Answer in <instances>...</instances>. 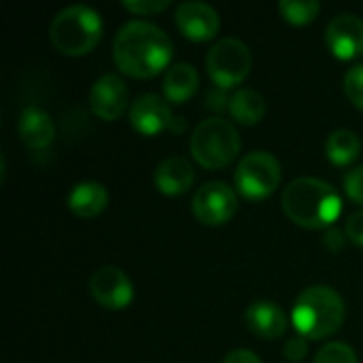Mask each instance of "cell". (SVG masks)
Wrapping results in <instances>:
<instances>
[{
  "label": "cell",
  "mask_w": 363,
  "mask_h": 363,
  "mask_svg": "<svg viewBox=\"0 0 363 363\" xmlns=\"http://www.w3.org/2000/svg\"><path fill=\"white\" fill-rule=\"evenodd\" d=\"M253 66V55L249 47L234 38H219L206 53V72L219 89H232L240 85Z\"/></svg>",
  "instance_id": "6"
},
{
  "label": "cell",
  "mask_w": 363,
  "mask_h": 363,
  "mask_svg": "<svg viewBox=\"0 0 363 363\" xmlns=\"http://www.w3.org/2000/svg\"><path fill=\"white\" fill-rule=\"evenodd\" d=\"M347 234H342L340 230H336V228H330V230H325V234H323V247L328 249V251H332V253H338V251H342L345 247H347Z\"/></svg>",
  "instance_id": "28"
},
{
  "label": "cell",
  "mask_w": 363,
  "mask_h": 363,
  "mask_svg": "<svg viewBox=\"0 0 363 363\" xmlns=\"http://www.w3.org/2000/svg\"><path fill=\"white\" fill-rule=\"evenodd\" d=\"M245 321L251 334H255L262 340H279L285 336L289 328L287 313L277 302L268 300L253 302L245 313Z\"/></svg>",
  "instance_id": "14"
},
{
  "label": "cell",
  "mask_w": 363,
  "mask_h": 363,
  "mask_svg": "<svg viewBox=\"0 0 363 363\" xmlns=\"http://www.w3.org/2000/svg\"><path fill=\"white\" fill-rule=\"evenodd\" d=\"M345 91L349 96V100L363 111V62L355 64L353 68L347 70L345 74Z\"/></svg>",
  "instance_id": "23"
},
{
  "label": "cell",
  "mask_w": 363,
  "mask_h": 363,
  "mask_svg": "<svg viewBox=\"0 0 363 363\" xmlns=\"http://www.w3.org/2000/svg\"><path fill=\"white\" fill-rule=\"evenodd\" d=\"M189 147L194 160L202 168L221 170L238 157L240 134L232 121L223 117H208L196 125Z\"/></svg>",
  "instance_id": "5"
},
{
  "label": "cell",
  "mask_w": 363,
  "mask_h": 363,
  "mask_svg": "<svg viewBox=\"0 0 363 363\" xmlns=\"http://www.w3.org/2000/svg\"><path fill=\"white\" fill-rule=\"evenodd\" d=\"M130 117V125L143 134V136H157L160 132L166 130H181L179 117L174 115L172 106L168 104L166 98L157 96V94H143L138 96L128 111Z\"/></svg>",
  "instance_id": "9"
},
{
  "label": "cell",
  "mask_w": 363,
  "mask_h": 363,
  "mask_svg": "<svg viewBox=\"0 0 363 363\" xmlns=\"http://www.w3.org/2000/svg\"><path fill=\"white\" fill-rule=\"evenodd\" d=\"M113 60L123 74L151 79L168 68L172 60V40L160 26L145 19H132L115 34Z\"/></svg>",
  "instance_id": "1"
},
{
  "label": "cell",
  "mask_w": 363,
  "mask_h": 363,
  "mask_svg": "<svg viewBox=\"0 0 363 363\" xmlns=\"http://www.w3.org/2000/svg\"><path fill=\"white\" fill-rule=\"evenodd\" d=\"M325 155L334 166H349L362 155V140L353 130H334L325 140Z\"/></svg>",
  "instance_id": "20"
},
{
  "label": "cell",
  "mask_w": 363,
  "mask_h": 363,
  "mask_svg": "<svg viewBox=\"0 0 363 363\" xmlns=\"http://www.w3.org/2000/svg\"><path fill=\"white\" fill-rule=\"evenodd\" d=\"M281 204L289 221L306 230H330L342 213L340 194L315 177L294 179L285 187Z\"/></svg>",
  "instance_id": "2"
},
{
  "label": "cell",
  "mask_w": 363,
  "mask_h": 363,
  "mask_svg": "<svg viewBox=\"0 0 363 363\" xmlns=\"http://www.w3.org/2000/svg\"><path fill=\"white\" fill-rule=\"evenodd\" d=\"M194 179H196V170L191 162L181 155L162 160L153 172V183L164 196L185 194L194 185Z\"/></svg>",
  "instance_id": "15"
},
{
  "label": "cell",
  "mask_w": 363,
  "mask_h": 363,
  "mask_svg": "<svg viewBox=\"0 0 363 363\" xmlns=\"http://www.w3.org/2000/svg\"><path fill=\"white\" fill-rule=\"evenodd\" d=\"M191 211L204 225H223L238 213L236 191L223 181H208L194 194Z\"/></svg>",
  "instance_id": "8"
},
{
  "label": "cell",
  "mask_w": 363,
  "mask_h": 363,
  "mask_svg": "<svg viewBox=\"0 0 363 363\" xmlns=\"http://www.w3.org/2000/svg\"><path fill=\"white\" fill-rule=\"evenodd\" d=\"M89 291L94 300L108 311H123L134 300V285L130 277L115 266L98 268L89 279Z\"/></svg>",
  "instance_id": "10"
},
{
  "label": "cell",
  "mask_w": 363,
  "mask_h": 363,
  "mask_svg": "<svg viewBox=\"0 0 363 363\" xmlns=\"http://www.w3.org/2000/svg\"><path fill=\"white\" fill-rule=\"evenodd\" d=\"M221 363H262V359L249 349H234L223 357Z\"/></svg>",
  "instance_id": "29"
},
{
  "label": "cell",
  "mask_w": 363,
  "mask_h": 363,
  "mask_svg": "<svg viewBox=\"0 0 363 363\" xmlns=\"http://www.w3.org/2000/svg\"><path fill=\"white\" fill-rule=\"evenodd\" d=\"M198 87H200V74L187 62H181V64L170 66L166 70L164 83H162L164 98L168 102H172V104L187 102L189 98H194V94L198 91Z\"/></svg>",
  "instance_id": "18"
},
{
  "label": "cell",
  "mask_w": 363,
  "mask_h": 363,
  "mask_svg": "<svg viewBox=\"0 0 363 363\" xmlns=\"http://www.w3.org/2000/svg\"><path fill=\"white\" fill-rule=\"evenodd\" d=\"M283 353H285L287 362H304L306 355H308V342H306V338H304V336H294V338H289V340L285 342V347H283Z\"/></svg>",
  "instance_id": "26"
},
{
  "label": "cell",
  "mask_w": 363,
  "mask_h": 363,
  "mask_svg": "<svg viewBox=\"0 0 363 363\" xmlns=\"http://www.w3.org/2000/svg\"><path fill=\"white\" fill-rule=\"evenodd\" d=\"M281 164L268 151H253L247 153L234 172L236 189L247 200H266L272 196L281 183Z\"/></svg>",
  "instance_id": "7"
},
{
  "label": "cell",
  "mask_w": 363,
  "mask_h": 363,
  "mask_svg": "<svg viewBox=\"0 0 363 363\" xmlns=\"http://www.w3.org/2000/svg\"><path fill=\"white\" fill-rule=\"evenodd\" d=\"M17 132L21 143L32 149V151H43L53 143L55 136V125L51 121V117L38 108V106H28L23 108L19 123H17Z\"/></svg>",
  "instance_id": "16"
},
{
  "label": "cell",
  "mask_w": 363,
  "mask_h": 363,
  "mask_svg": "<svg viewBox=\"0 0 363 363\" xmlns=\"http://www.w3.org/2000/svg\"><path fill=\"white\" fill-rule=\"evenodd\" d=\"M130 104V91L123 79L115 72L98 77L89 89V108L104 121L119 119Z\"/></svg>",
  "instance_id": "11"
},
{
  "label": "cell",
  "mask_w": 363,
  "mask_h": 363,
  "mask_svg": "<svg viewBox=\"0 0 363 363\" xmlns=\"http://www.w3.org/2000/svg\"><path fill=\"white\" fill-rule=\"evenodd\" d=\"M102 32L104 23L98 11L85 4H72L53 17L49 26V40L60 53L77 57L94 51Z\"/></svg>",
  "instance_id": "4"
},
{
  "label": "cell",
  "mask_w": 363,
  "mask_h": 363,
  "mask_svg": "<svg viewBox=\"0 0 363 363\" xmlns=\"http://www.w3.org/2000/svg\"><path fill=\"white\" fill-rule=\"evenodd\" d=\"M123 9H128L130 13L138 15V17H149L155 13H162L164 9L170 6V0H123L121 2Z\"/></svg>",
  "instance_id": "24"
},
{
  "label": "cell",
  "mask_w": 363,
  "mask_h": 363,
  "mask_svg": "<svg viewBox=\"0 0 363 363\" xmlns=\"http://www.w3.org/2000/svg\"><path fill=\"white\" fill-rule=\"evenodd\" d=\"M345 191H347V196L353 202L363 204V164L362 166H355L353 170L347 172V177H345Z\"/></svg>",
  "instance_id": "25"
},
{
  "label": "cell",
  "mask_w": 363,
  "mask_h": 363,
  "mask_svg": "<svg viewBox=\"0 0 363 363\" xmlns=\"http://www.w3.org/2000/svg\"><path fill=\"white\" fill-rule=\"evenodd\" d=\"M325 45L338 60H355L363 53V19L353 13L336 15L325 30Z\"/></svg>",
  "instance_id": "12"
},
{
  "label": "cell",
  "mask_w": 363,
  "mask_h": 363,
  "mask_svg": "<svg viewBox=\"0 0 363 363\" xmlns=\"http://www.w3.org/2000/svg\"><path fill=\"white\" fill-rule=\"evenodd\" d=\"M321 11V2L317 0H281L279 13L291 26H306L315 21Z\"/></svg>",
  "instance_id": "21"
},
{
  "label": "cell",
  "mask_w": 363,
  "mask_h": 363,
  "mask_svg": "<svg viewBox=\"0 0 363 363\" xmlns=\"http://www.w3.org/2000/svg\"><path fill=\"white\" fill-rule=\"evenodd\" d=\"M347 306L342 296L330 285H313L304 289L291 311V323L306 340L334 336L345 323Z\"/></svg>",
  "instance_id": "3"
},
{
  "label": "cell",
  "mask_w": 363,
  "mask_h": 363,
  "mask_svg": "<svg viewBox=\"0 0 363 363\" xmlns=\"http://www.w3.org/2000/svg\"><path fill=\"white\" fill-rule=\"evenodd\" d=\"M174 17H177V26H179L181 34L196 43L215 38V34L219 32V26H221L219 13L211 4L200 2V0H187L183 4H179Z\"/></svg>",
  "instance_id": "13"
},
{
  "label": "cell",
  "mask_w": 363,
  "mask_h": 363,
  "mask_svg": "<svg viewBox=\"0 0 363 363\" xmlns=\"http://www.w3.org/2000/svg\"><path fill=\"white\" fill-rule=\"evenodd\" d=\"M345 234H347V238H349L353 245L363 247V208L362 211H355V213L347 219Z\"/></svg>",
  "instance_id": "27"
},
{
  "label": "cell",
  "mask_w": 363,
  "mask_h": 363,
  "mask_svg": "<svg viewBox=\"0 0 363 363\" xmlns=\"http://www.w3.org/2000/svg\"><path fill=\"white\" fill-rule=\"evenodd\" d=\"M313 363H359V359L347 342H328L319 349Z\"/></svg>",
  "instance_id": "22"
},
{
  "label": "cell",
  "mask_w": 363,
  "mask_h": 363,
  "mask_svg": "<svg viewBox=\"0 0 363 363\" xmlns=\"http://www.w3.org/2000/svg\"><path fill=\"white\" fill-rule=\"evenodd\" d=\"M68 208L81 217V219H94L100 213H104V208L108 206V191L102 183L96 181H81L77 183L68 198Z\"/></svg>",
  "instance_id": "17"
},
{
  "label": "cell",
  "mask_w": 363,
  "mask_h": 363,
  "mask_svg": "<svg viewBox=\"0 0 363 363\" xmlns=\"http://www.w3.org/2000/svg\"><path fill=\"white\" fill-rule=\"evenodd\" d=\"M228 108L232 119L240 125H255L266 115V100L259 91L242 87L228 100Z\"/></svg>",
  "instance_id": "19"
}]
</instances>
